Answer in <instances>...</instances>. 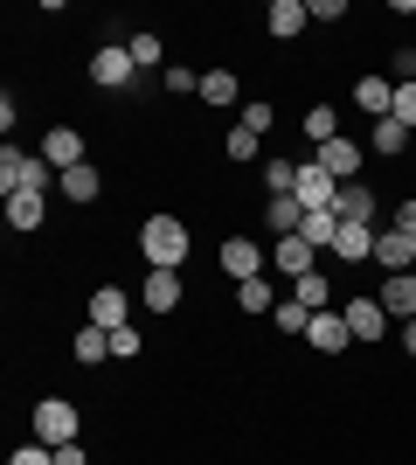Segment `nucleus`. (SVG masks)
Instances as JSON below:
<instances>
[{
    "mask_svg": "<svg viewBox=\"0 0 416 465\" xmlns=\"http://www.w3.org/2000/svg\"><path fill=\"white\" fill-rule=\"evenodd\" d=\"M305 139H313V153L326 146V139H340V118H334V104H313V112H305Z\"/></svg>",
    "mask_w": 416,
    "mask_h": 465,
    "instance_id": "c85d7f7f",
    "label": "nucleus"
},
{
    "mask_svg": "<svg viewBox=\"0 0 416 465\" xmlns=\"http://www.w3.org/2000/svg\"><path fill=\"white\" fill-rule=\"evenodd\" d=\"M56 194H70V202H98L104 194V181H98V167H91V160H83V167H70V174H56Z\"/></svg>",
    "mask_w": 416,
    "mask_h": 465,
    "instance_id": "a211bd4d",
    "label": "nucleus"
},
{
    "mask_svg": "<svg viewBox=\"0 0 416 465\" xmlns=\"http://www.w3.org/2000/svg\"><path fill=\"white\" fill-rule=\"evenodd\" d=\"M42 160H49L56 174H70V167H83V133H70V125H56V133L42 139Z\"/></svg>",
    "mask_w": 416,
    "mask_h": 465,
    "instance_id": "ddd939ff",
    "label": "nucleus"
},
{
    "mask_svg": "<svg viewBox=\"0 0 416 465\" xmlns=\"http://www.w3.org/2000/svg\"><path fill=\"white\" fill-rule=\"evenodd\" d=\"M264 188H271V194H292L298 188V167H292V160H264Z\"/></svg>",
    "mask_w": 416,
    "mask_h": 465,
    "instance_id": "2f4dec72",
    "label": "nucleus"
},
{
    "mask_svg": "<svg viewBox=\"0 0 416 465\" xmlns=\"http://www.w3.org/2000/svg\"><path fill=\"white\" fill-rule=\"evenodd\" d=\"M334 215H340V223H368V230H375V223H382V202H375V188L347 181V188L334 194Z\"/></svg>",
    "mask_w": 416,
    "mask_h": 465,
    "instance_id": "6e6552de",
    "label": "nucleus"
},
{
    "mask_svg": "<svg viewBox=\"0 0 416 465\" xmlns=\"http://www.w3.org/2000/svg\"><path fill=\"white\" fill-rule=\"evenodd\" d=\"M305 0H271V15H264V28H271V35H298V28H305Z\"/></svg>",
    "mask_w": 416,
    "mask_h": 465,
    "instance_id": "b1692460",
    "label": "nucleus"
},
{
    "mask_svg": "<svg viewBox=\"0 0 416 465\" xmlns=\"http://www.w3.org/2000/svg\"><path fill=\"white\" fill-rule=\"evenodd\" d=\"M28 430H35V445H49V451L77 445V403H63V396H42V403L28 410Z\"/></svg>",
    "mask_w": 416,
    "mask_h": 465,
    "instance_id": "f03ea898",
    "label": "nucleus"
},
{
    "mask_svg": "<svg viewBox=\"0 0 416 465\" xmlns=\"http://www.w3.org/2000/svg\"><path fill=\"white\" fill-rule=\"evenodd\" d=\"M271 320H277L285 333H305V327H313V306H298V299H277V312H271Z\"/></svg>",
    "mask_w": 416,
    "mask_h": 465,
    "instance_id": "c756f323",
    "label": "nucleus"
},
{
    "mask_svg": "<svg viewBox=\"0 0 416 465\" xmlns=\"http://www.w3.org/2000/svg\"><path fill=\"white\" fill-rule=\"evenodd\" d=\"M354 104L368 118H396V77H361L354 84Z\"/></svg>",
    "mask_w": 416,
    "mask_h": 465,
    "instance_id": "4468645a",
    "label": "nucleus"
},
{
    "mask_svg": "<svg viewBox=\"0 0 416 465\" xmlns=\"http://www.w3.org/2000/svg\"><path fill=\"white\" fill-rule=\"evenodd\" d=\"M334 257H340V264H368V257H375V230H368V223H340Z\"/></svg>",
    "mask_w": 416,
    "mask_h": 465,
    "instance_id": "dca6fc26",
    "label": "nucleus"
},
{
    "mask_svg": "<svg viewBox=\"0 0 416 465\" xmlns=\"http://www.w3.org/2000/svg\"><path fill=\"white\" fill-rule=\"evenodd\" d=\"M91 327H104V333L132 327V320H125V292L119 285H98V292H91Z\"/></svg>",
    "mask_w": 416,
    "mask_h": 465,
    "instance_id": "f3484780",
    "label": "nucleus"
},
{
    "mask_svg": "<svg viewBox=\"0 0 416 465\" xmlns=\"http://www.w3.org/2000/svg\"><path fill=\"white\" fill-rule=\"evenodd\" d=\"M160 84H167L174 97H188V91H201V70H188V63H167V70H160Z\"/></svg>",
    "mask_w": 416,
    "mask_h": 465,
    "instance_id": "7c9ffc66",
    "label": "nucleus"
},
{
    "mask_svg": "<svg viewBox=\"0 0 416 465\" xmlns=\"http://www.w3.org/2000/svg\"><path fill=\"white\" fill-rule=\"evenodd\" d=\"M257 146H264V139H257V133H243V125H237L229 139H222V153L237 160V167H243V160H257Z\"/></svg>",
    "mask_w": 416,
    "mask_h": 465,
    "instance_id": "473e14b6",
    "label": "nucleus"
},
{
    "mask_svg": "<svg viewBox=\"0 0 416 465\" xmlns=\"http://www.w3.org/2000/svg\"><path fill=\"white\" fill-rule=\"evenodd\" d=\"M139 251H146L153 272H180V264H188V223H180V215H146Z\"/></svg>",
    "mask_w": 416,
    "mask_h": 465,
    "instance_id": "f257e3e1",
    "label": "nucleus"
},
{
    "mask_svg": "<svg viewBox=\"0 0 416 465\" xmlns=\"http://www.w3.org/2000/svg\"><path fill=\"white\" fill-rule=\"evenodd\" d=\"M292 299H298V306H313V312H326V306H334V285H326V272L292 278Z\"/></svg>",
    "mask_w": 416,
    "mask_h": 465,
    "instance_id": "a878e982",
    "label": "nucleus"
},
{
    "mask_svg": "<svg viewBox=\"0 0 416 465\" xmlns=\"http://www.w3.org/2000/svg\"><path fill=\"white\" fill-rule=\"evenodd\" d=\"M132 77H139V63H132L125 42H104L98 56H91V84H104V91H125Z\"/></svg>",
    "mask_w": 416,
    "mask_h": 465,
    "instance_id": "20e7f679",
    "label": "nucleus"
},
{
    "mask_svg": "<svg viewBox=\"0 0 416 465\" xmlns=\"http://www.w3.org/2000/svg\"><path fill=\"white\" fill-rule=\"evenodd\" d=\"M271 118H277L271 104H264V97H250V104H243V133H257V139H264V133H271Z\"/></svg>",
    "mask_w": 416,
    "mask_h": 465,
    "instance_id": "72a5a7b5",
    "label": "nucleus"
},
{
    "mask_svg": "<svg viewBox=\"0 0 416 465\" xmlns=\"http://www.w3.org/2000/svg\"><path fill=\"white\" fill-rule=\"evenodd\" d=\"M111 354H119V361H132V354H139V327H119V333H111Z\"/></svg>",
    "mask_w": 416,
    "mask_h": 465,
    "instance_id": "4c0bfd02",
    "label": "nucleus"
},
{
    "mask_svg": "<svg viewBox=\"0 0 416 465\" xmlns=\"http://www.w3.org/2000/svg\"><path fill=\"white\" fill-rule=\"evenodd\" d=\"M382 312L389 320H416V272H396V278H382Z\"/></svg>",
    "mask_w": 416,
    "mask_h": 465,
    "instance_id": "1a4fd4ad",
    "label": "nucleus"
},
{
    "mask_svg": "<svg viewBox=\"0 0 416 465\" xmlns=\"http://www.w3.org/2000/svg\"><path fill=\"white\" fill-rule=\"evenodd\" d=\"M347 333H354V341H382V333H389V312H382V299L375 292H368V299H354V292H347Z\"/></svg>",
    "mask_w": 416,
    "mask_h": 465,
    "instance_id": "0eeeda50",
    "label": "nucleus"
},
{
    "mask_svg": "<svg viewBox=\"0 0 416 465\" xmlns=\"http://www.w3.org/2000/svg\"><path fill=\"white\" fill-rule=\"evenodd\" d=\"M237 306H243V312H277L271 278H243V285H237Z\"/></svg>",
    "mask_w": 416,
    "mask_h": 465,
    "instance_id": "cd10ccee",
    "label": "nucleus"
},
{
    "mask_svg": "<svg viewBox=\"0 0 416 465\" xmlns=\"http://www.w3.org/2000/svg\"><path fill=\"white\" fill-rule=\"evenodd\" d=\"M313 160H319V167H326V174L340 181V188H347V181L361 174V146H354V139H326V146H319Z\"/></svg>",
    "mask_w": 416,
    "mask_h": 465,
    "instance_id": "9d476101",
    "label": "nucleus"
},
{
    "mask_svg": "<svg viewBox=\"0 0 416 465\" xmlns=\"http://www.w3.org/2000/svg\"><path fill=\"white\" fill-rule=\"evenodd\" d=\"M264 223H271V236H298V223H305L298 194H271V202H264Z\"/></svg>",
    "mask_w": 416,
    "mask_h": 465,
    "instance_id": "aec40b11",
    "label": "nucleus"
},
{
    "mask_svg": "<svg viewBox=\"0 0 416 465\" xmlns=\"http://www.w3.org/2000/svg\"><path fill=\"white\" fill-rule=\"evenodd\" d=\"M402 354H416V320H402Z\"/></svg>",
    "mask_w": 416,
    "mask_h": 465,
    "instance_id": "79ce46f5",
    "label": "nucleus"
},
{
    "mask_svg": "<svg viewBox=\"0 0 416 465\" xmlns=\"http://www.w3.org/2000/svg\"><path fill=\"white\" fill-rule=\"evenodd\" d=\"M153 312H174L180 306V272H146V292H139Z\"/></svg>",
    "mask_w": 416,
    "mask_h": 465,
    "instance_id": "412c9836",
    "label": "nucleus"
},
{
    "mask_svg": "<svg viewBox=\"0 0 416 465\" xmlns=\"http://www.w3.org/2000/svg\"><path fill=\"white\" fill-rule=\"evenodd\" d=\"M7 465H56V451H49V445H35V438H28V445H15V459H7Z\"/></svg>",
    "mask_w": 416,
    "mask_h": 465,
    "instance_id": "c9c22d12",
    "label": "nucleus"
},
{
    "mask_svg": "<svg viewBox=\"0 0 416 465\" xmlns=\"http://www.w3.org/2000/svg\"><path fill=\"white\" fill-rule=\"evenodd\" d=\"M396 118L416 133V84H396Z\"/></svg>",
    "mask_w": 416,
    "mask_h": 465,
    "instance_id": "e433bc0d",
    "label": "nucleus"
},
{
    "mask_svg": "<svg viewBox=\"0 0 416 465\" xmlns=\"http://www.w3.org/2000/svg\"><path fill=\"white\" fill-rule=\"evenodd\" d=\"M70 354H77V361H104V354H111V333L83 320V327H77V341H70Z\"/></svg>",
    "mask_w": 416,
    "mask_h": 465,
    "instance_id": "bb28decb",
    "label": "nucleus"
},
{
    "mask_svg": "<svg viewBox=\"0 0 416 465\" xmlns=\"http://www.w3.org/2000/svg\"><path fill=\"white\" fill-rule=\"evenodd\" d=\"M222 272L237 278V285L243 278H264V251L250 243V236H229V243H222Z\"/></svg>",
    "mask_w": 416,
    "mask_h": 465,
    "instance_id": "f8f14e48",
    "label": "nucleus"
},
{
    "mask_svg": "<svg viewBox=\"0 0 416 465\" xmlns=\"http://www.w3.org/2000/svg\"><path fill=\"white\" fill-rule=\"evenodd\" d=\"M56 465H91V459H83V445H63V451H56Z\"/></svg>",
    "mask_w": 416,
    "mask_h": 465,
    "instance_id": "a19ab883",
    "label": "nucleus"
},
{
    "mask_svg": "<svg viewBox=\"0 0 416 465\" xmlns=\"http://www.w3.org/2000/svg\"><path fill=\"white\" fill-rule=\"evenodd\" d=\"M298 236H305L313 251H334V236H340V215H334V209H305V223H298Z\"/></svg>",
    "mask_w": 416,
    "mask_h": 465,
    "instance_id": "5701e85b",
    "label": "nucleus"
},
{
    "mask_svg": "<svg viewBox=\"0 0 416 465\" xmlns=\"http://www.w3.org/2000/svg\"><path fill=\"white\" fill-rule=\"evenodd\" d=\"M201 104H216V112H229L237 104V70H201Z\"/></svg>",
    "mask_w": 416,
    "mask_h": 465,
    "instance_id": "4be33fe9",
    "label": "nucleus"
},
{
    "mask_svg": "<svg viewBox=\"0 0 416 465\" xmlns=\"http://www.w3.org/2000/svg\"><path fill=\"white\" fill-rule=\"evenodd\" d=\"M375 264L389 278L396 272H416V230H396V223H389V230H375Z\"/></svg>",
    "mask_w": 416,
    "mask_h": 465,
    "instance_id": "39448f33",
    "label": "nucleus"
},
{
    "mask_svg": "<svg viewBox=\"0 0 416 465\" xmlns=\"http://www.w3.org/2000/svg\"><path fill=\"white\" fill-rule=\"evenodd\" d=\"M402 139H410V125H402V118H375V125H368V153H402Z\"/></svg>",
    "mask_w": 416,
    "mask_h": 465,
    "instance_id": "393cba45",
    "label": "nucleus"
},
{
    "mask_svg": "<svg viewBox=\"0 0 416 465\" xmlns=\"http://www.w3.org/2000/svg\"><path fill=\"white\" fill-rule=\"evenodd\" d=\"M0 188L7 194H49L56 188V167L42 153H15V146H7V153H0Z\"/></svg>",
    "mask_w": 416,
    "mask_h": 465,
    "instance_id": "7ed1b4c3",
    "label": "nucleus"
},
{
    "mask_svg": "<svg viewBox=\"0 0 416 465\" xmlns=\"http://www.w3.org/2000/svg\"><path fill=\"white\" fill-rule=\"evenodd\" d=\"M389 223H396V230H416V194H410V202H396V215H389Z\"/></svg>",
    "mask_w": 416,
    "mask_h": 465,
    "instance_id": "ea45409f",
    "label": "nucleus"
},
{
    "mask_svg": "<svg viewBox=\"0 0 416 465\" xmlns=\"http://www.w3.org/2000/svg\"><path fill=\"white\" fill-rule=\"evenodd\" d=\"M298 209H334V194H340V181L319 167V160H298Z\"/></svg>",
    "mask_w": 416,
    "mask_h": 465,
    "instance_id": "423d86ee",
    "label": "nucleus"
},
{
    "mask_svg": "<svg viewBox=\"0 0 416 465\" xmlns=\"http://www.w3.org/2000/svg\"><path fill=\"white\" fill-rule=\"evenodd\" d=\"M125 49H132V63H139V70H153V63H160V35H132Z\"/></svg>",
    "mask_w": 416,
    "mask_h": 465,
    "instance_id": "f704fd0d",
    "label": "nucleus"
},
{
    "mask_svg": "<svg viewBox=\"0 0 416 465\" xmlns=\"http://www.w3.org/2000/svg\"><path fill=\"white\" fill-rule=\"evenodd\" d=\"M305 15H313V21H340L347 7H340V0H305Z\"/></svg>",
    "mask_w": 416,
    "mask_h": 465,
    "instance_id": "58836bf2",
    "label": "nucleus"
},
{
    "mask_svg": "<svg viewBox=\"0 0 416 465\" xmlns=\"http://www.w3.org/2000/svg\"><path fill=\"white\" fill-rule=\"evenodd\" d=\"M271 272L305 278V272H313V243H305V236H277V243H271Z\"/></svg>",
    "mask_w": 416,
    "mask_h": 465,
    "instance_id": "2eb2a0df",
    "label": "nucleus"
},
{
    "mask_svg": "<svg viewBox=\"0 0 416 465\" xmlns=\"http://www.w3.org/2000/svg\"><path fill=\"white\" fill-rule=\"evenodd\" d=\"M42 215H49V194H7V230H42Z\"/></svg>",
    "mask_w": 416,
    "mask_h": 465,
    "instance_id": "6ab92c4d",
    "label": "nucleus"
},
{
    "mask_svg": "<svg viewBox=\"0 0 416 465\" xmlns=\"http://www.w3.org/2000/svg\"><path fill=\"white\" fill-rule=\"evenodd\" d=\"M305 341H313L319 354H340L347 341H354V333H347V312H334V306H326V312H313V327H305Z\"/></svg>",
    "mask_w": 416,
    "mask_h": 465,
    "instance_id": "9b49d317",
    "label": "nucleus"
}]
</instances>
